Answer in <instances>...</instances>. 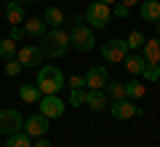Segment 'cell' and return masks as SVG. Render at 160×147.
I'll use <instances>...</instances> for the list:
<instances>
[{
  "mask_svg": "<svg viewBox=\"0 0 160 147\" xmlns=\"http://www.w3.org/2000/svg\"><path fill=\"white\" fill-rule=\"evenodd\" d=\"M142 78L147 80V83H158L160 80V64H144V70H142Z\"/></svg>",
  "mask_w": 160,
  "mask_h": 147,
  "instance_id": "cell-25",
  "label": "cell"
},
{
  "mask_svg": "<svg viewBox=\"0 0 160 147\" xmlns=\"http://www.w3.org/2000/svg\"><path fill=\"white\" fill-rule=\"evenodd\" d=\"M6 22L11 24V27H19V24H24V19H27V11H24V6H19L16 0H8L6 3Z\"/></svg>",
  "mask_w": 160,
  "mask_h": 147,
  "instance_id": "cell-12",
  "label": "cell"
},
{
  "mask_svg": "<svg viewBox=\"0 0 160 147\" xmlns=\"http://www.w3.org/2000/svg\"><path fill=\"white\" fill-rule=\"evenodd\" d=\"M69 88H86V78L83 75H69Z\"/></svg>",
  "mask_w": 160,
  "mask_h": 147,
  "instance_id": "cell-29",
  "label": "cell"
},
{
  "mask_svg": "<svg viewBox=\"0 0 160 147\" xmlns=\"http://www.w3.org/2000/svg\"><path fill=\"white\" fill-rule=\"evenodd\" d=\"M16 3H19V6H24V8H27V6H35L38 0H16Z\"/></svg>",
  "mask_w": 160,
  "mask_h": 147,
  "instance_id": "cell-34",
  "label": "cell"
},
{
  "mask_svg": "<svg viewBox=\"0 0 160 147\" xmlns=\"http://www.w3.org/2000/svg\"><path fill=\"white\" fill-rule=\"evenodd\" d=\"M104 94H107V99H123L126 96V83H120V80H107V86H104Z\"/></svg>",
  "mask_w": 160,
  "mask_h": 147,
  "instance_id": "cell-20",
  "label": "cell"
},
{
  "mask_svg": "<svg viewBox=\"0 0 160 147\" xmlns=\"http://www.w3.org/2000/svg\"><path fill=\"white\" fill-rule=\"evenodd\" d=\"M40 48H43V56L62 59V56H67V51H69V35L64 32L62 27H53V29L46 32V38L40 40Z\"/></svg>",
  "mask_w": 160,
  "mask_h": 147,
  "instance_id": "cell-1",
  "label": "cell"
},
{
  "mask_svg": "<svg viewBox=\"0 0 160 147\" xmlns=\"http://www.w3.org/2000/svg\"><path fill=\"white\" fill-rule=\"evenodd\" d=\"M24 134H27V136H35V139H38V136H46L48 134V118H46V115H29V118L27 120H24Z\"/></svg>",
  "mask_w": 160,
  "mask_h": 147,
  "instance_id": "cell-10",
  "label": "cell"
},
{
  "mask_svg": "<svg viewBox=\"0 0 160 147\" xmlns=\"http://www.w3.org/2000/svg\"><path fill=\"white\" fill-rule=\"evenodd\" d=\"M72 24H86V16H83V13H78V16L72 19Z\"/></svg>",
  "mask_w": 160,
  "mask_h": 147,
  "instance_id": "cell-33",
  "label": "cell"
},
{
  "mask_svg": "<svg viewBox=\"0 0 160 147\" xmlns=\"http://www.w3.org/2000/svg\"><path fill=\"white\" fill-rule=\"evenodd\" d=\"M142 48H144L142 56L147 59L149 64H160V38H147Z\"/></svg>",
  "mask_w": 160,
  "mask_h": 147,
  "instance_id": "cell-17",
  "label": "cell"
},
{
  "mask_svg": "<svg viewBox=\"0 0 160 147\" xmlns=\"http://www.w3.org/2000/svg\"><path fill=\"white\" fill-rule=\"evenodd\" d=\"M69 45H72L75 51H80V54H88L93 45H96L93 29L88 27V24H72V29H69Z\"/></svg>",
  "mask_w": 160,
  "mask_h": 147,
  "instance_id": "cell-3",
  "label": "cell"
},
{
  "mask_svg": "<svg viewBox=\"0 0 160 147\" xmlns=\"http://www.w3.org/2000/svg\"><path fill=\"white\" fill-rule=\"evenodd\" d=\"M144 64H147V59H144L142 54H136V51H133V54H128V56L123 59V67H126L131 75H142Z\"/></svg>",
  "mask_w": 160,
  "mask_h": 147,
  "instance_id": "cell-18",
  "label": "cell"
},
{
  "mask_svg": "<svg viewBox=\"0 0 160 147\" xmlns=\"http://www.w3.org/2000/svg\"><path fill=\"white\" fill-rule=\"evenodd\" d=\"M35 86L40 88V94H59V91L67 86V80H64V72L59 67H53V64H43V67L38 70V80H35Z\"/></svg>",
  "mask_w": 160,
  "mask_h": 147,
  "instance_id": "cell-2",
  "label": "cell"
},
{
  "mask_svg": "<svg viewBox=\"0 0 160 147\" xmlns=\"http://www.w3.org/2000/svg\"><path fill=\"white\" fill-rule=\"evenodd\" d=\"M22 64H19V59H8L6 62V75L8 78H19V75H22Z\"/></svg>",
  "mask_w": 160,
  "mask_h": 147,
  "instance_id": "cell-26",
  "label": "cell"
},
{
  "mask_svg": "<svg viewBox=\"0 0 160 147\" xmlns=\"http://www.w3.org/2000/svg\"><path fill=\"white\" fill-rule=\"evenodd\" d=\"M144 94H147V86H144L142 80H128L126 83V96L128 99L136 102V99H144Z\"/></svg>",
  "mask_w": 160,
  "mask_h": 147,
  "instance_id": "cell-21",
  "label": "cell"
},
{
  "mask_svg": "<svg viewBox=\"0 0 160 147\" xmlns=\"http://www.w3.org/2000/svg\"><path fill=\"white\" fill-rule=\"evenodd\" d=\"M16 51H19L16 40H11V38L0 40V59H6V62H8V59H16Z\"/></svg>",
  "mask_w": 160,
  "mask_h": 147,
  "instance_id": "cell-22",
  "label": "cell"
},
{
  "mask_svg": "<svg viewBox=\"0 0 160 147\" xmlns=\"http://www.w3.org/2000/svg\"><path fill=\"white\" fill-rule=\"evenodd\" d=\"M22 27H24V35H29V38H35V40H43V38H46V32H48L46 22H43V19H38V16L24 19Z\"/></svg>",
  "mask_w": 160,
  "mask_h": 147,
  "instance_id": "cell-14",
  "label": "cell"
},
{
  "mask_svg": "<svg viewBox=\"0 0 160 147\" xmlns=\"http://www.w3.org/2000/svg\"><path fill=\"white\" fill-rule=\"evenodd\" d=\"M86 104L91 110H107V104H109V99H107V94H104V88H88L86 91Z\"/></svg>",
  "mask_w": 160,
  "mask_h": 147,
  "instance_id": "cell-15",
  "label": "cell"
},
{
  "mask_svg": "<svg viewBox=\"0 0 160 147\" xmlns=\"http://www.w3.org/2000/svg\"><path fill=\"white\" fill-rule=\"evenodd\" d=\"M32 147H51V142H48V136H38V142Z\"/></svg>",
  "mask_w": 160,
  "mask_h": 147,
  "instance_id": "cell-31",
  "label": "cell"
},
{
  "mask_svg": "<svg viewBox=\"0 0 160 147\" xmlns=\"http://www.w3.org/2000/svg\"><path fill=\"white\" fill-rule=\"evenodd\" d=\"M139 16L149 24L160 22V0H142L139 3Z\"/></svg>",
  "mask_w": 160,
  "mask_h": 147,
  "instance_id": "cell-13",
  "label": "cell"
},
{
  "mask_svg": "<svg viewBox=\"0 0 160 147\" xmlns=\"http://www.w3.org/2000/svg\"><path fill=\"white\" fill-rule=\"evenodd\" d=\"M6 147H32V136H27L24 131H16V134L8 136Z\"/></svg>",
  "mask_w": 160,
  "mask_h": 147,
  "instance_id": "cell-23",
  "label": "cell"
},
{
  "mask_svg": "<svg viewBox=\"0 0 160 147\" xmlns=\"http://www.w3.org/2000/svg\"><path fill=\"white\" fill-rule=\"evenodd\" d=\"M83 16H86V22H88L91 29H104L109 24V19H112V8L96 0V3H91V6L83 11Z\"/></svg>",
  "mask_w": 160,
  "mask_h": 147,
  "instance_id": "cell-4",
  "label": "cell"
},
{
  "mask_svg": "<svg viewBox=\"0 0 160 147\" xmlns=\"http://www.w3.org/2000/svg\"><path fill=\"white\" fill-rule=\"evenodd\" d=\"M83 78H86V88H104L107 80H109V72H107V67L96 64V67H91Z\"/></svg>",
  "mask_w": 160,
  "mask_h": 147,
  "instance_id": "cell-11",
  "label": "cell"
},
{
  "mask_svg": "<svg viewBox=\"0 0 160 147\" xmlns=\"http://www.w3.org/2000/svg\"><path fill=\"white\" fill-rule=\"evenodd\" d=\"M128 13H131V8H128V6H123V3H115V6H112V16H118V19H126Z\"/></svg>",
  "mask_w": 160,
  "mask_h": 147,
  "instance_id": "cell-28",
  "label": "cell"
},
{
  "mask_svg": "<svg viewBox=\"0 0 160 147\" xmlns=\"http://www.w3.org/2000/svg\"><path fill=\"white\" fill-rule=\"evenodd\" d=\"M144 40H147V38H144V32H142V29H133V32L126 38L128 51H136V48H142V45H144Z\"/></svg>",
  "mask_w": 160,
  "mask_h": 147,
  "instance_id": "cell-24",
  "label": "cell"
},
{
  "mask_svg": "<svg viewBox=\"0 0 160 147\" xmlns=\"http://www.w3.org/2000/svg\"><path fill=\"white\" fill-rule=\"evenodd\" d=\"M126 56H128V45H126L123 38H109L107 43H102V59L104 62L118 64V62H123Z\"/></svg>",
  "mask_w": 160,
  "mask_h": 147,
  "instance_id": "cell-6",
  "label": "cell"
},
{
  "mask_svg": "<svg viewBox=\"0 0 160 147\" xmlns=\"http://www.w3.org/2000/svg\"><path fill=\"white\" fill-rule=\"evenodd\" d=\"M27 35H24V27L19 24V27H11V40H24Z\"/></svg>",
  "mask_w": 160,
  "mask_h": 147,
  "instance_id": "cell-30",
  "label": "cell"
},
{
  "mask_svg": "<svg viewBox=\"0 0 160 147\" xmlns=\"http://www.w3.org/2000/svg\"><path fill=\"white\" fill-rule=\"evenodd\" d=\"M40 88L35 83H27V86H19V99L22 102H27V104H38V99H40Z\"/></svg>",
  "mask_w": 160,
  "mask_h": 147,
  "instance_id": "cell-19",
  "label": "cell"
},
{
  "mask_svg": "<svg viewBox=\"0 0 160 147\" xmlns=\"http://www.w3.org/2000/svg\"><path fill=\"white\" fill-rule=\"evenodd\" d=\"M38 107H40V115H46L48 120H56L64 115V110H67V104L59 99V94H43L38 99Z\"/></svg>",
  "mask_w": 160,
  "mask_h": 147,
  "instance_id": "cell-5",
  "label": "cell"
},
{
  "mask_svg": "<svg viewBox=\"0 0 160 147\" xmlns=\"http://www.w3.org/2000/svg\"><path fill=\"white\" fill-rule=\"evenodd\" d=\"M43 22H46V27H48V29H53V27H62V24L67 22V16H64V11H62V8L48 6L46 11H43Z\"/></svg>",
  "mask_w": 160,
  "mask_h": 147,
  "instance_id": "cell-16",
  "label": "cell"
},
{
  "mask_svg": "<svg viewBox=\"0 0 160 147\" xmlns=\"http://www.w3.org/2000/svg\"><path fill=\"white\" fill-rule=\"evenodd\" d=\"M16 59L22 67H40L43 64V48L40 45H24V48H19L16 51Z\"/></svg>",
  "mask_w": 160,
  "mask_h": 147,
  "instance_id": "cell-9",
  "label": "cell"
},
{
  "mask_svg": "<svg viewBox=\"0 0 160 147\" xmlns=\"http://www.w3.org/2000/svg\"><path fill=\"white\" fill-rule=\"evenodd\" d=\"M99 3H104V6H115L118 0H99Z\"/></svg>",
  "mask_w": 160,
  "mask_h": 147,
  "instance_id": "cell-35",
  "label": "cell"
},
{
  "mask_svg": "<svg viewBox=\"0 0 160 147\" xmlns=\"http://www.w3.org/2000/svg\"><path fill=\"white\" fill-rule=\"evenodd\" d=\"M109 113H112L115 120H131V118H139V115H142V107H136L133 99L123 96V99H115V102H112Z\"/></svg>",
  "mask_w": 160,
  "mask_h": 147,
  "instance_id": "cell-8",
  "label": "cell"
},
{
  "mask_svg": "<svg viewBox=\"0 0 160 147\" xmlns=\"http://www.w3.org/2000/svg\"><path fill=\"white\" fill-rule=\"evenodd\" d=\"M155 29H158V38H160V22H155Z\"/></svg>",
  "mask_w": 160,
  "mask_h": 147,
  "instance_id": "cell-36",
  "label": "cell"
},
{
  "mask_svg": "<svg viewBox=\"0 0 160 147\" xmlns=\"http://www.w3.org/2000/svg\"><path fill=\"white\" fill-rule=\"evenodd\" d=\"M69 104H72V107H83V104H86V91H83V88H72V94H69Z\"/></svg>",
  "mask_w": 160,
  "mask_h": 147,
  "instance_id": "cell-27",
  "label": "cell"
},
{
  "mask_svg": "<svg viewBox=\"0 0 160 147\" xmlns=\"http://www.w3.org/2000/svg\"><path fill=\"white\" fill-rule=\"evenodd\" d=\"M118 3H123V6H128V8H133L136 3H142V0H118Z\"/></svg>",
  "mask_w": 160,
  "mask_h": 147,
  "instance_id": "cell-32",
  "label": "cell"
},
{
  "mask_svg": "<svg viewBox=\"0 0 160 147\" xmlns=\"http://www.w3.org/2000/svg\"><path fill=\"white\" fill-rule=\"evenodd\" d=\"M22 129H24V118H22L19 110H11V107L0 110V134L3 136H11Z\"/></svg>",
  "mask_w": 160,
  "mask_h": 147,
  "instance_id": "cell-7",
  "label": "cell"
}]
</instances>
